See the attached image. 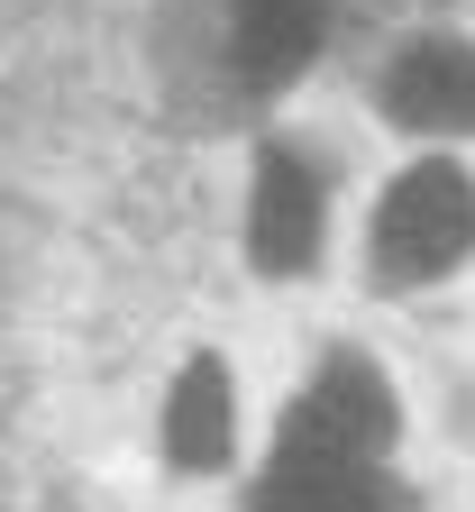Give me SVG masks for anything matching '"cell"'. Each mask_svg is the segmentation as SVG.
<instances>
[{"instance_id": "obj_3", "label": "cell", "mask_w": 475, "mask_h": 512, "mask_svg": "<svg viewBox=\"0 0 475 512\" xmlns=\"http://www.w3.org/2000/svg\"><path fill=\"white\" fill-rule=\"evenodd\" d=\"M320 174L293 156V147H275L256 165V202H247V247H256V266L265 275H293V266H311L320 256Z\"/></svg>"}, {"instance_id": "obj_2", "label": "cell", "mask_w": 475, "mask_h": 512, "mask_svg": "<svg viewBox=\"0 0 475 512\" xmlns=\"http://www.w3.org/2000/svg\"><path fill=\"white\" fill-rule=\"evenodd\" d=\"M393 439V394H384V375L375 366H329L311 384V403L284 421V448H311V458H366L375 467V448Z\"/></svg>"}, {"instance_id": "obj_1", "label": "cell", "mask_w": 475, "mask_h": 512, "mask_svg": "<svg viewBox=\"0 0 475 512\" xmlns=\"http://www.w3.org/2000/svg\"><path fill=\"white\" fill-rule=\"evenodd\" d=\"M466 247H475V183L457 165H412V174L384 192V220H375L384 275H402V284L448 275Z\"/></svg>"}, {"instance_id": "obj_5", "label": "cell", "mask_w": 475, "mask_h": 512, "mask_svg": "<svg viewBox=\"0 0 475 512\" xmlns=\"http://www.w3.org/2000/svg\"><path fill=\"white\" fill-rule=\"evenodd\" d=\"M256 512H393L366 476V458H311V448H284L265 467Z\"/></svg>"}, {"instance_id": "obj_4", "label": "cell", "mask_w": 475, "mask_h": 512, "mask_svg": "<svg viewBox=\"0 0 475 512\" xmlns=\"http://www.w3.org/2000/svg\"><path fill=\"white\" fill-rule=\"evenodd\" d=\"M393 119H412L421 138L475 128V55L466 46H412L393 64Z\"/></svg>"}, {"instance_id": "obj_6", "label": "cell", "mask_w": 475, "mask_h": 512, "mask_svg": "<svg viewBox=\"0 0 475 512\" xmlns=\"http://www.w3.org/2000/svg\"><path fill=\"white\" fill-rule=\"evenodd\" d=\"M229 37H238V64L256 83H293L311 64V46H320V10L311 0H238Z\"/></svg>"}, {"instance_id": "obj_7", "label": "cell", "mask_w": 475, "mask_h": 512, "mask_svg": "<svg viewBox=\"0 0 475 512\" xmlns=\"http://www.w3.org/2000/svg\"><path fill=\"white\" fill-rule=\"evenodd\" d=\"M229 430H238V412H229V366H183V384H174V403H165V448L183 467H220L229 458Z\"/></svg>"}]
</instances>
